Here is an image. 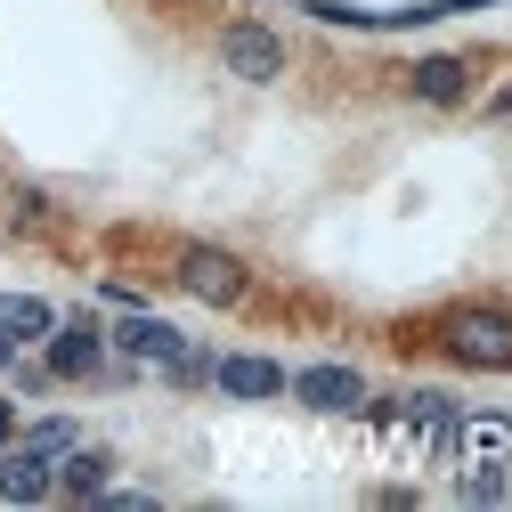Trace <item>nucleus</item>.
<instances>
[{
  "instance_id": "nucleus-1",
  "label": "nucleus",
  "mask_w": 512,
  "mask_h": 512,
  "mask_svg": "<svg viewBox=\"0 0 512 512\" xmlns=\"http://www.w3.org/2000/svg\"><path fill=\"white\" fill-rule=\"evenodd\" d=\"M439 350L464 366H512V317L504 309H456V317H439Z\"/></svg>"
},
{
  "instance_id": "nucleus-2",
  "label": "nucleus",
  "mask_w": 512,
  "mask_h": 512,
  "mask_svg": "<svg viewBox=\"0 0 512 512\" xmlns=\"http://www.w3.org/2000/svg\"><path fill=\"white\" fill-rule=\"evenodd\" d=\"M220 66H228L236 82H277V74H285V41H277L269 25H252V17H244V25L220 33Z\"/></svg>"
},
{
  "instance_id": "nucleus-3",
  "label": "nucleus",
  "mask_w": 512,
  "mask_h": 512,
  "mask_svg": "<svg viewBox=\"0 0 512 512\" xmlns=\"http://www.w3.org/2000/svg\"><path fill=\"white\" fill-rule=\"evenodd\" d=\"M171 277L196 293V301H212V309H228V301L244 293V261H236V252H212V244H187Z\"/></svg>"
},
{
  "instance_id": "nucleus-4",
  "label": "nucleus",
  "mask_w": 512,
  "mask_h": 512,
  "mask_svg": "<svg viewBox=\"0 0 512 512\" xmlns=\"http://www.w3.org/2000/svg\"><path fill=\"white\" fill-rule=\"evenodd\" d=\"M293 399L317 407V415H358L366 407V374L358 366H301L293 374Z\"/></svg>"
},
{
  "instance_id": "nucleus-5",
  "label": "nucleus",
  "mask_w": 512,
  "mask_h": 512,
  "mask_svg": "<svg viewBox=\"0 0 512 512\" xmlns=\"http://www.w3.org/2000/svg\"><path fill=\"white\" fill-rule=\"evenodd\" d=\"M57 488V456H41V447H0V504H41Z\"/></svg>"
},
{
  "instance_id": "nucleus-6",
  "label": "nucleus",
  "mask_w": 512,
  "mask_h": 512,
  "mask_svg": "<svg viewBox=\"0 0 512 512\" xmlns=\"http://www.w3.org/2000/svg\"><path fill=\"white\" fill-rule=\"evenodd\" d=\"M212 382H220L228 399H277L285 391V366H269V358H220Z\"/></svg>"
},
{
  "instance_id": "nucleus-7",
  "label": "nucleus",
  "mask_w": 512,
  "mask_h": 512,
  "mask_svg": "<svg viewBox=\"0 0 512 512\" xmlns=\"http://www.w3.org/2000/svg\"><path fill=\"white\" fill-rule=\"evenodd\" d=\"M114 342L131 350V358H163V366L187 350V334H179V326H163V317H122V334H114Z\"/></svg>"
},
{
  "instance_id": "nucleus-8",
  "label": "nucleus",
  "mask_w": 512,
  "mask_h": 512,
  "mask_svg": "<svg viewBox=\"0 0 512 512\" xmlns=\"http://www.w3.org/2000/svg\"><path fill=\"white\" fill-rule=\"evenodd\" d=\"M49 374H66V382L74 374H98V334L90 326H57L49 334Z\"/></svg>"
},
{
  "instance_id": "nucleus-9",
  "label": "nucleus",
  "mask_w": 512,
  "mask_h": 512,
  "mask_svg": "<svg viewBox=\"0 0 512 512\" xmlns=\"http://www.w3.org/2000/svg\"><path fill=\"white\" fill-rule=\"evenodd\" d=\"M106 480H114V456H98V447H66V472H57V488L66 496H106Z\"/></svg>"
},
{
  "instance_id": "nucleus-10",
  "label": "nucleus",
  "mask_w": 512,
  "mask_h": 512,
  "mask_svg": "<svg viewBox=\"0 0 512 512\" xmlns=\"http://www.w3.org/2000/svg\"><path fill=\"white\" fill-rule=\"evenodd\" d=\"M0 326H9L17 342H41V334H57V309L41 293H9V301H0Z\"/></svg>"
},
{
  "instance_id": "nucleus-11",
  "label": "nucleus",
  "mask_w": 512,
  "mask_h": 512,
  "mask_svg": "<svg viewBox=\"0 0 512 512\" xmlns=\"http://www.w3.org/2000/svg\"><path fill=\"white\" fill-rule=\"evenodd\" d=\"M415 98L456 106V98H464V66H456V57H423V66H415Z\"/></svg>"
},
{
  "instance_id": "nucleus-12",
  "label": "nucleus",
  "mask_w": 512,
  "mask_h": 512,
  "mask_svg": "<svg viewBox=\"0 0 512 512\" xmlns=\"http://www.w3.org/2000/svg\"><path fill=\"white\" fill-rule=\"evenodd\" d=\"M456 439H464V456H488V464H504V456H512V423H504V415H472Z\"/></svg>"
},
{
  "instance_id": "nucleus-13",
  "label": "nucleus",
  "mask_w": 512,
  "mask_h": 512,
  "mask_svg": "<svg viewBox=\"0 0 512 512\" xmlns=\"http://www.w3.org/2000/svg\"><path fill=\"white\" fill-rule=\"evenodd\" d=\"M464 496H472V504H496V496H504V464L472 456V472H464Z\"/></svg>"
},
{
  "instance_id": "nucleus-14",
  "label": "nucleus",
  "mask_w": 512,
  "mask_h": 512,
  "mask_svg": "<svg viewBox=\"0 0 512 512\" xmlns=\"http://www.w3.org/2000/svg\"><path fill=\"white\" fill-rule=\"evenodd\" d=\"M33 447H41V456H66V447H74V423H41V431H25Z\"/></svg>"
},
{
  "instance_id": "nucleus-15",
  "label": "nucleus",
  "mask_w": 512,
  "mask_h": 512,
  "mask_svg": "<svg viewBox=\"0 0 512 512\" xmlns=\"http://www.w3.org/2000/svg\"><path fill=\"white\" fill-rule=\"evenodd\" d=\"M9 439H17V407H9V399H0V447H9Z\"/></svg>"
},
{
  "instance_id": "nucleus-16",
  "label": "nucleus",
  "mask_w": 512,
  "mask_h": 512,
  "mask_svg": "<svg viewBox=\"0 0 512 512\" xmlns=\"http://www.w3.org/2000/svg\"><path fill=\"white\" fill-rule=\"evenodd\" d=\"M0 366H17V334L9 326H0Z\"/></svg>"
}]
</instances>
